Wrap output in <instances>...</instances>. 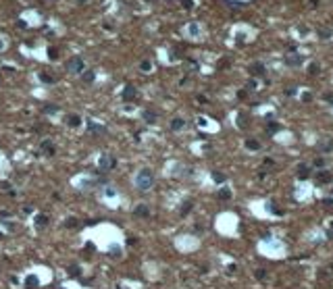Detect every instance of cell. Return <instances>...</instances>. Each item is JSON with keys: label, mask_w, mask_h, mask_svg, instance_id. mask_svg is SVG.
<instances>
[{"label": "cell", "mask_w": 333, "mask_h": 289, "mask_svg": "<svg viewBox=\"0 0 333 289\" xmlns=\"http://www.w3.org/2000/svg\"><path fill=\"white\" fill-rule=\"evenodd\" d=\"M154 183V177L152 173L148 171V169H144V171L138 173V177H135V185H138V189H142V192H146V189H150Z\"/></svg>", "instance_id": "1"}, {"label": "cell", "mask_w": 333, "mask_h": 289, "mask_svg": "<svg viewBox=\"0 0 333 289\" xmlns=\"http://www.w3.org/2000/svg\"><path fill=\"white\" fill-rule=\"evenodd\" d=\"M83 69V61L79 58V56H75V58H71L69 62H67V71L69 73H81Z\"/></svg>", "instance_id": "2"}, {"label": "cell", "mask_w": 333, "mask_h": 289, "mask_svg": "<svg viewBox=\"0 0 333 289\" xmlns=\"http://www.w3.org/2000/svg\"><path fill=\"white\" fill-rule=\"evenodd\" d=\"M317 181H319V183H329V181H331V175H329L327 171H321V173H317Z\"/></svg>", "instance_id": "3"}, {"label": "cell", "mask_w": 333, "mask_h": 289, "mask_svg": "<svg viewBox=\"0 0 333 289\" xmlns=\"http://www.w3.org/2000/svg\"><path fill=\"white\" fill-rule=\"evenodd\" d=\"M123 98H125V100H133V98H135V90H133L131 85H127V88H125Z\"/></svg>", "instance_id": "4"}, {"label": "cell", "mask_w": 333, "mask_h": 289, "mask_svg": "<svg viewBox=\"0 0 333 289\" xmlns=\"http://www.w3.org/2000/svg\"><path fill=\"white\" fill-rule=\"evenodd\" d=\"M183 119H173V121H171V129L173 131H179V129H183Z\"/></svg>", "instance_id": "5"}, {"label": "cell", "mask_w": 333, "mask_h": 289, "mask_svg": "<svg viewBox=\"0 0 333 289\" xmlns=\"http://www.w3.org/2000/svg\"><path fill=\"white\" fill-rule=\"evenodd\" d=\"M300 62H302V56L300 54H291L287 58V65H300Z\"/></svg>", "instance_id": "6"}, {"label": "cell", "mask_w": 333, "mask_h": 289, "mask_svg": "<svg viewBox=\"0 0 333 289\" xmlns=\"http://www.w3.org/2000/svg\"><path fill=\"white\" fill-rule=\"evenodd\" d=\"M252 71H254V75H262V73H264V67L260 65V62H256V65H252Z\"/></svg>", "instance_id": "7"}, {"label": "cell", "mask_w": 333, "mask_h": 289, "mask_svg": "<svg viewBox=\"0 0 333 289\" xmlns=\"http://www.w3.org/2000/svg\"><path fill=\"white\" fill-rule=\"evenodd\" d=\"M298 177H300V179H306V177H308V166H304V165L300 166V169H298Z\"/></svg>", "instance_id": "8"}, {"label": "cell", "mask_w": 333, "mask_h": 289, "mask_svg": "<svg viewBox=\"0 0 333 289\" xmlns=\"http://www.w3.org/2000/svg\"><path fill=\"white\" fill-rule=\"evenodd\" d=\"M135 212H138L139 216H146V214L150 212V210H148V206H146V204H139V208H138V210H135Z\"/></svg>", "instance_id": "9"}, {"label": "cell", "mask_w": 333, "mask_h": 289, "mask_svg": "<svg viewBox=\"0 0 333 289\" xmlns=\"http://www.w3.org/2000/svg\"><path fill=\"white\" fill-rule=\"evenodd\" d=\"M69 125L71 127H79V125H81V119L79 117H69Z\"/></svg>", "instance_id": "10"}, {"label": "cell", "mask_w": 333, "mask_h": 289, "mask_svg": "<svg viewBox=\"0 0 333 289\" xmlns=\"http://www.w3.org/2000/svg\"><path fill=\"white\" fill-rule=\"evenodd\" d=\"M142 117H144L148 123H154V121H156V115H154V112H144Z\"/></svg>", "instance_id": "11"}, {"label": "cell", "mask_w": 333, "mask_h": 289, "mask_svg": "<svg viewBox=\"0 0 333 289\" xmlns=\"http://www.w3.org/2000/svg\"><path fill=\"white\" fill-rule=\"evenodd\" d=\"M83 81H94V71H85V75H83Z\"/></svg>", "instance_id": "12"}, {"label": "cell", "mask_w": 333, "mask_h": 289, "mask_svg": "<svg viewBox=\"0 0 333 289\" xmlns=\"http://www.w3.org/2000/svg\"><path fill=\"white\" fill-rule=\"evenodd\" d=\"M115 165V160L112 158H102V169H108V166Z\"/></svg>", "instance_id": "13"}, {"label": "cell", "mask_w": 333, "mask_h": 289, "mask_svg": "<svg viewBox=\"0 0 333 289\" xmlns=\"http://www.w3.org/2000/svg\"><path fill=\"white\" fill-rule=\"evenodd\" d=\"M319 34H321V38H331V35H333V31H331V29H321Z\"/></svg>", "instance_id": "14"}, {"label": "cell", "mask_w": 333, "mask_h": 289, "mask_svg": "<svg viewBox=\"0 0 333 289\" xmlns=\"http://www.w3.org/2000/svg\"><path fill=\"white\" fill-rule=\"evenodd\" d=\"M246 146L252 148V150H258V144H256V142H252V139H248V144H246Z\"/></svg>", "instance_id": "15"}, {"label": "cell", "mask_w": 333, "mask_h": 289, "mask_svg": "<svg viewBox=\"0 0 333 289\" xmlns=\"http://www.w3.org/2000/svg\"><path fill=\"white\" fill-rule=\"evenodd\" d=\"M319 73V65H310V75H317Z\"/></svg>", "instance_id": "16"}, {"label": "cell", "mask_w": 333, "mask_h": 289, "mask_svg": "<svg viewBox=\"0 0 333 289\" xmlns=\"http://www.w3.org/2000/svg\"><path fill=\"white\" fill-rule=\"evenodd\" d=\"M229 196H231V193H229V192H227V189H223V192H221V193H219V198H223V200H227V198H229Z\"/></svg>", "instance_id": "17"}, {"label": "cell", "mask_w": 333, "mask_h": 289, "mask_svg": "<svg viewBox=\"0 0 333 289\" xmlns=\"http://www.w3.org/2000/svg\"><path fill=\"white\" fill-rule=\"evenodd\" d=\"M40 79H42V81H52V77H48V75H44V73H42V75H40Z\"/></svg>", "instance_id": "18"}, {"label": "cell", "mask_w": 333, "mask_h": 289, "mask_svg": "<svg viewBox=\"0 0 333 289\" xmlns=\"http://www.w3.org/2000/svg\"><path fill=\"white\" fill-rule=\"evenodd\" d=\"M142 69H144V71H148V69H150V62H148V61H146V62H142Z\"/></svg>", "instance_id": "19"}, {"label": "cell", "mask_w": 333, "mask_h": 289, "mask_svg": "<svg viewBox=\"0 0 333 289\" xmlns=\"http://www.w3.org/2000/svg\"><path fill=\"white\" fill-rule=\"evenodd\" d=\"M256 277L258 279H264V270H256Z\"/></svg>", "instance_id": "20"}]
</instances>
